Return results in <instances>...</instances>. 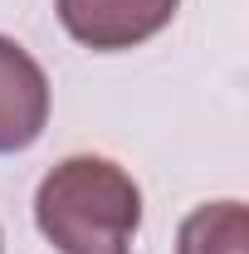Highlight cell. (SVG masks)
I'll return each mask as SVG.
<instances>
[{
  "label": "cell",
  "instance_id": "277c9868",
  "mask_svg": "<svg viewBox=\"0 0 249 254\" xmlns=\"http://www.w3.org/2000/svg\"><path fill=\"white\" fill-rule=\"evenodd\" d=\"M181 254H245V205L240 200L200 205L181 225Z\"/></svg>",
  "mask_w": 249,
  "mask_h": 254
},
{
  "label": "cell",
  "instance_id": "7a4b0ae2",
  "mask_svg": "<svg viewBox=\"0 0 249 254\" xmlns=\"http://www.w3.org/2000/svg\"><path fill=\"white\" fill-rule=\"evenodd\" d=\"M181 0H59V20L88 49H132L171 25Z\"/></svg>",
  "mask_w": 249,
  "mask_h": 254
},
{
  "label": "cell",
  "instance_id": "3957f363",
  "mask_svg": "<svg viewBox=\"0 0 249 254\" xmlns=\"http://www.w3.org/2000/svg\"><path fill=\"white\" fill-rule=\"evenodd\" d=\"M49 123V78L44 68L0 34V152H25Z\"/></svg>",
  "mask_w": 249,
  "mask_h": 254
},
{
  "label": "cell",
  "instance_id": "6da1fadb",
  "mask_svg": "<svg viewBox=\"0 0 249 254\" xmlns=\"http://www.w3.org/2000/svg\"><path fill=\"white\" fill-rule=\"evenodd\" d=\"M34 220L59 254H127L142 225V190L113 161L68 157L39 181Z\"/></svg>",
  "mask_w": 249,
  "mask_h": 254
}]
</instances>
